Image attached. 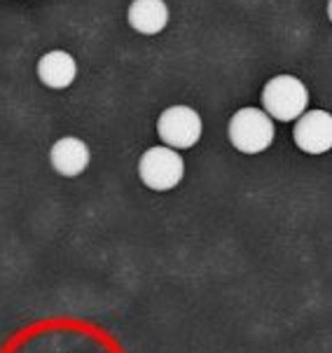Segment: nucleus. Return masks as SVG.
I'll return each instance as SVG.
<instances>
[{
  "instance_id": "obj_1",
  "label": "nucleus",
  "mask_w": 332,
  "mask_h": 353,
  "mask_svg": "<svg viewBox=\"0 0 332 353\" xmlns=\"http://www.w3.org/2000/svg\"><path fill=\"white\" fill-rule=\"evenodd\" d=\"M229 143L244 154H260L274 143V122L260 108H241L227 124Z\"/></svg>"
},
{
  "instance_id": "obj_2",
  "label": "nucleus",
  "mask_w": 332,
  "mask_h": 353,
  "mask_svg": "<svg viewBox=\"0 0 332 353\" xmlns=\"http://www.w3.org/2000/svg\"><path fill=\"white\" fill-rule=\"evenodd\" d=\"M309 103V92L304 82L293 75H276L262 87V110L271 119L279 122H293Z\"/></svg>"
},
{
  "instance_id": "obj_3",
  "label": "nucleus",
  "mask_w": 332,
  "mask_h": 353,
  "mask_svg": "<svg viewBox=\"0 0 332 353\" xmlns=\"http://www.w3.org/2000/svg\"><path fill=\"white\" fill-rule=\"evenodd\" d=\"M138 176L155 192H166L173 190L185 176V161L183 157L166 145H157L143 152L138 161Z\"/></svg>"
},
{
  "instance_id": "obj_4",
  "label": "nucleus",
  "mask_w": 332,
  "mask_h": 353,
  "mask_svg": "<svg viewBox=\"0 0 332 353\" xmlns=\"http://www.w3.org/2000/svg\"><path fill=\"white\" fill-rule=\"evenodd\" d=\"M157 134L166 148L185 150L202 139V117L190 105H171L157 119Z\"/></svg>"
},
{
  "instance_id": "obj_5",
  "label": "nucleus",
  "mask_w": 332,
  "mask_h": 353,
  "mask_svg": "<svg viewBox=\"0 0 332 353\" xmlns=\"http://www.w3.org/2000/svg\"><path fill=\"white\" fill-rule=\"evenodd\" d=\"M295 145L302 152L323 154L332 148V117L325 110H304L293 129Z\"/></svg>"
},
{
  "instance_id": "obj_6",
  "label": "nucleus",
  "mask_w": 332,
  "mask_h": 353,
  "mask_svg": "<svg viewBox=\"0 0 332 353\" xmlns=\"http://www.w3.org/2000/svg\"><path fill=\"white\" fill-rule=\"evenodd\" d=\"M52 166L59 176L66 178H75L87 169L89 164V148L87 143L75 139V136H66L59 139L50 150Z\"/></svg>"
},
{
  "instance_id": "obj_7",
  "label": "nucleus",
  "mask_w": 332,
  "mask_h": 353,
  "mask_svg": "<svg viewBox=\"0 0 332 353\" xmlns=\"http://www.w3.org/2000/svg\"><path fill=\"white\" fill-rule=\"evenodd\" d=\"M77 75V63L68 52L54 50L40 57L38 61V80L50 89H66L73 85Z\"/></svg>"
},
{
  "instance_id": "obj_8",
  "label": "nucleus",
  "mask_w": 332,
  "mask_h": 353,
  "mask_svg": "<svg viewBox=\"0 0 332 353\" xmlns=\"http://www.w3.org/2000/svg\"><path fill=\"white\" fill-rule=\"evenodd\" d=\"M126 19L134 31L143 35H157L168 23V8L164 0H131Z\"/></svg>"
}]
</instances>
